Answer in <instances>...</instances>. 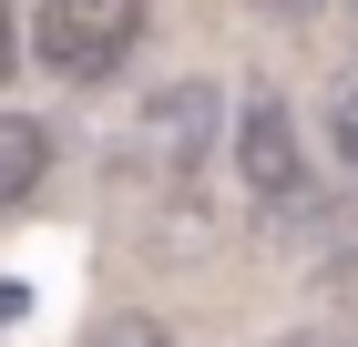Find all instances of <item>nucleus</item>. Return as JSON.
Returning <instances> with one entry per match:
<instances>
[{"label": "nucleus", "instance_id": "nucleus-1", "mask_svg": "<svg viewBox=\"0 0 358 347\" xmlns=\"http://www.w3.org/2000/svg\"><path fill=\"white\" fill-rule=\"evenodd\" d=\"M143 41V0H31V61L52 82H113Z\"/></svg>", "mask_w": 358, "mask_h": 347}, {"label": "nucleus", "instance_id": "nucleus-2", "mask_svg": "<svg viewBox=\"0 0 358 347\" xmlns=\"http://www.w3.org/2000/svg\"><path fill=\"white\" fill-rule=\"evenodd\" d=\"M225 123H236V112H225L215 82H164V92L134 112V163L143 174H194V163L225 143Z\"/></svg>", "mask_w": 358, "mask_h": 347}, {"label": "nucleus", "instance_id": "nucleus-3", "mask_svg": "<svg viewBox=\"0 0 358 347\" xmlns=\"http://www.w3.org/2000/svg\"><path fill=\"white\" fill-rule=\"evenodd\" d=\"M225 143H236V174H246L256 205H297L307 194V143H297V112L276 92H246L236 123H225Z\"/></svg>", "mask_w": 358, "mask_h": 347}, {"label": "nucleus", "instance_id": "nucleus-4", "mask_svg": "<svg viewBox=\"0 0 358 347\" xmlns=\"http://www.w3.org/2000/svg\"><path fill=\"white\" fill-rule=\"evenodd\" d=\"M41 174H52V133L31 112H0V205H31Z\"/></svg>", "mask_w": 358, "mask_h": 347}, {"label": "nucleus", "instance_id": "nucleus-5", "mask_svg": "<svg viewBox=\"0 0 358 347\" xmlns=\"http://www.w3.org/2000/svg\"><path fill=\"white\" fill-rule=\"evenodd\" d=\"M83 347H174V337H164V317H143V307H113V317L92 327Z\"/></svg>", "mask_w": 358, "mask_h": 347}, {"label": "nucleus", "instance_id": "nucleus-6", "mask_svg": "<svg viewBox=\"0 0 358 347\" xmlns=\"http://www.w3.org/2000/svg\"><path fill=\"white\" fill-rule=\"evenodd\" d=\"M328 133H338V154H348V163H358V72H348V82H338V103H328Z\"/></svg>", "mask_w": 358, "mask_h": 347}, {"label": "nucleus", "instance_id": "nucleus-7", "mask_svg": "<svg viewBox=\"0 0 358 347\" xmlns=\"http://www.w3.org/2000/svg\"><path fill=\"white\" fill-rule=\"evenodd\" d=\"M21 72V21H10V0H0V82Z\"/></svg>", "mask_w": 358, "mask_h": 347}, {"label": "nucleus", "instance_id": "nucleus-8", "mask_svg": "<svg viewBox=\"0 0 358 347\" xmlns=\"http://www.w3.org/2000/svg\"><path fill=\"white\" fill-rule=\"evenodd\" d=\"M256 10H266V21H317L328 0H256Z\"/></svg>", "mask_w": 358, "mask_h": 347}, {"label": "nucleus", "instance_id": "nucleus-9", "mask_svg": "<svg viewBox=\"0 0 358 347\" xmlns=\"http://www.w3.org/2000/svg\"><path fill=\"white\" fill-rule=\"evenodd\" d=\"M276 347H348V337H328V327H287Z\"/></svg>", "mask_w": 358, "mask_h": 347}]
</instances>
